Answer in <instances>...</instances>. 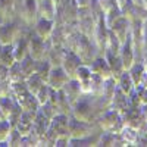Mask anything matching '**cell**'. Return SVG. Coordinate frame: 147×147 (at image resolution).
<instances>
[{"mask_svg":"<svg viewBox=\"0 0 147 147\" xmlns=\"http://www.w3.org/2000/svg\"><path fill=\"white\" fill-rule=\"evenodd\" d=\"M7 80H9L10 82L25 81V77H24V74H22V69H21L19 62H15L12 66H9V71H7Z\"/></svg>","mask_w":147,"mask_h":147,"instance_id":"obj_34","label":"cell"},{"mask_svg":"<svg viewBox=\"0 0 147 147\" xmlns=\"http://www.w3.org/2000/svg\"><path fill=\"white\" fill-rule=\"evenodd\" d=\"M21 141H22V136L15 129V128H12L10 134H9V137H7V147H15V146H21Z\"/></svg>","mask_w":147,"mask_h":147,"instance_id":"obj_39","label":"cell"},{"mask_svg":"<svg viewBox=\"0 0 147 147\" xmlns=\"http://www.w3.org/2000/svg\"><path fill=\"white\" fill-rule=\"evenodd\" d=\"M121 18H122V12H121V7H119V6L110 9L109 12H106V13L103 15V21H105L106 27H107L109 30L112 28V25H113L116 21H119Z\"/></svg>","mask_w":147,"mask_h":147,"instance_id":"obj_33","label":"cell"},{"mask_svg":"<svg viewBox=\"0 0 147 147\" xmlns=\"http://www.w3.org/2000/svg\"><path fill=\"white\" fill-rule=\"evenodd\" d=\"M81 65H82V63H81L80 57L74 53V52H68V55H66V57H65V60H63V63H62V68H63V71L68 74V77H69L71 80H74V78H75V75H77L78 68H80Z\"/></svg>","mask_w":147,"mask_h":147,"instance_id":"obj_18","label":"cell"},{"mask_svg":"<svg viewBox=\"0 0 147 147\" xmlns=\"http://www.w3.org/2000/svg\"><path fill=\"white\" fill-rule=\"evenodd\" d=\"M25 84H27V88H28V91L32 94V96H35L37 93H38V90L43 87V85L46 84L37 74H32L31 77H28L27 80H25Z\"/></svg>","mask_w":147,"mask_h":147,"instance_id":"obj_32","label":"cell"},{"mask_svg":"<svg viewBox=\"0 0 147 147\" xmlns=\"http://www.w3.org/2000/svg\"><path fill=\"white\" fill-rule=\"evenodd\" d=\"M66 55H68V50L65 47H62V46H52L50 50H49V53H47L46 60L52 65V68L62 66Z\"/></svg>","mask_w":147,"mask_h":147,"instance_id":"obj_16","label":"cell"},{"mask_svg":"<svg viewBox=\"0 0 147 147\" xmlns=\"http://www.w3.org/2000/svg\"><path fill=\"white\" fill-rule=\"evenodd\" d=\"M69 138L72 140H78V138H84V137H88L94 132H99L100 128L97 127L96 121L94 122H82V121H77L69 116Z\"/></svg>","mask_w":147,"mask_h":147,"instance_id":"obj_4","label":"cell"},{"mask_svg":"<svg viewBox=\"0 0 147 147\" xmlns=\"http://www.w3.org/2000/svg\"><path fill=\"white\" fill-rule=\"evenodd\" d=\"M99 147H127L125 141L122 140L119 132H102L100 140H99Z\"/></svg>","mask_w":147,"mask_h":147,"instance_id":"obj_19","label":"cell"},{"mask_svg":"<svg viewBox=\"0 0 147 147\" xmlns=\"http://www.w3.org/2000/svg\"><path fill=\"white\" fill-rule=\"evenodd\" d=\"M0 112H2L5 121H7L9 124L13 127L16 124V121L21 115V107L18 105V102L15 99H12V97H3V99H0Z\"/></svg>","mask_w":147,"mask_h":147,"instance_id":"obj_8","label":"cell"},{"mask_svg":"<svg viewBox=\"0 0 147 147\" xmlns=\"http://www.w3.org/2000/svg\"><path fill=\"white\" fill-rule=\"evenodd\" d=\"M12 127L7 121H2L0 122V146H7L6 141H7V137L12 131Z\"/></svg>","mask_w":147,"mask_h":147,"instance_id":"obj_38","label":"cell"},{"mask_svg":"<svg viewBox=\"0 0 147 147\" xmlns=\"http://www.w3.org/2000/svg\"><path fill=\"white\" fill-rule=\"evenodd\" d=\"M16 19L15 0H0V21L12 22Z\"/></svg>","mask_w":147,"mask_h":147,"instance_id":"obj_20","label":"cell"},{"mask_svg":"<svg viewBox=\"0 0 147 147\" xmlns=\"http://www.w3.org/2000/svg\"><path fill=\"white\" fill-rule=\"evenodd\" d=\"M97 127L100 128L102 132H121V129L124 128V122H122V116L115 112V110L109 109L103 115H100L96 119Z\"/></svg>","mask_w":147,"mask_h":147,"instance_id":"obj_3","label":"cell"},{"mask_svg":"<svg viewBox=\"0 0 147 147\" xmlns=\"http://www.w3.org/2000/svg\"><path fill=\"white\" fill-rule=\"evenodd\" d=\"M94 2L97 3V6L100 7V10L103 12V15L106 13V12H109L110 9L116 7V0H94Z\"/></svg>","mask_w":147,"mask_h":147,"instance_id":"obj_40","label":"cell"},{"mask_svg":"<svg viewBox=\"0 0 147 147\" xmlns=\"http://www.w3.org/2000/svg\"><path fill=\"white\" fill-rule=\"evenodd\" d=\"M127 72L129 74V77H131V80H132V82H134V87L140 85V84H141V81H143V80H144V77H146L143 62H136V63H134V65L127 71Z\"/></svg>","mask_w":147,"mask_h":147,"instance_id":"obj_26","label":"cell"},{"mask_svg":"<svg viewBox=\"0 0 147 147\" xmlns=\"http://www.w3.org/2000/svg\"><path fill=\"white\" fill-rule=\"evenodd\" d=\"M52 91H53V90L49 87L47 84H44L43 87L38 90V93L35 94V99H37V102H38L40 106H43L44 103L49 102V99H50V96H52Z\"/></svg>","mask_w":147,"mask_h":147,"instance_id":"obj_37","label":"cell"},{"mask_svg":"<svg viewBox=\"0 0 147 147\" xmlns=\"http://www.w3.org/2000/svg\"><path fill=\"white\" fill-rule=\"evenodd\" d=\"M74 53L80 57L81 63H84V65H88L91 60H94L96 57L100 56V53L97 50V47L94 46L93 40L88 38V37H84L82 34H81V38H80L78 46H77Z\"/></svg>","mask_w":147,"mask_h":147,"instance_id":"obj_6","label":"cell"},{"mask_svg":"<svg viewBox=\"0 0 147 147\" xmlns=\"http://www.w3.org/2000/svg\"><path fill=\"white\" fill-rule=\"evenodd\" d=\"M50 69H52V65L47 62V60H40L37 62V68H35V74L38 75L44 82H47V78H49V74H50Z\"/></svg>","mask_w":147,"mask_h":147,"instance_id":"obj_35","label":"cell"},{"mask_svg":"<svg viewBox=\"0 0 147 147\" xmlns=\"http://www.w3.org/2000/svg\"><path fill=\"white\" fill-rule=\"evenodd\" d=\"M2 121H5V118H3V115H2V112H0V122Z\"/></svg>","mask_w":147,"mask_h":147,"instance_id":"obj_49","label":"cell"},{"mask_svg":"<svg viewBox=\"0 0 147 147\" xmlns=\"http://www.w3.org/2000/svg\"><path fill=\"white\" fill-rule=\"evenodd\" d=\"M62 91L65 93V96L68 97V100L71 102V105L75 103L80 97L82 96V91H81V87H80V82L74 78V80H69L65 87L62 88Z\"/></svg>","mask_w":147,"mask_h":147,"instance_id":"obj_23","label":"cell"},{"mask_svg":"<svg viewBox=\"0 0 147 147\" xmlns=\"http://www.w3.org/2000/svg\"><path fill=\"white\" fill-rule=\"evenodd\" d=\"M121 12L122 16L129 22H143L147 18V9L140 5H134L129 0L124 6H121Z\"/></svg>","mask_w":147,"mask_h":147,"instance_id":"obj_9","label":"cell"},{"mask_svg":"<svg viewBox=\"0 0 147 147\" xmlns=\"http://www.w3.org/2000/svg\"><path fill=\"white\" fill-rule=\"evenodd\" d=\"M140 110H141L143 116L147 119V103H146V105H141V106H140Z\"/></svg>","mask_w":147,"mask_h":147,"instance_id":"obj_44","label":"cell"},{"mask_svg":"<svg viewBox=\"0 0 147 147\" xmlns=\"http://www.w3.org/2000/svg\"><path fill=\"white\" fill-rule=\"evenodd\" d=\"M121 116H122V122H124L125 127H131L137 131L143 129L147 125V119L143 116L138 105H131L129 109Z\"/></svg>","mask_w":147,"mask_h":147,"instance_id":"obj_7","label":"cell"},{"mask_svg":"<svg viewBox=\"0 0 147 147\" xmlns=\"http://www.w3.org/2000/svg\"><path fill=\"white\" fill-rule=\"evenodd\" d=\"M107 35H109V28L106 27V24L103 21V16L99 19L97 22V27L94 30V34L91 37V40L94 43V46L97 47L100 56L105 55V50H106V41H107Z\"/></svg>","mask_w":147,"mask_h":147,"instance_id":"obj_10","label":"cell"},{"mask_svg":"<svg viewBox=\"0 0 147 147\" xmlns=\"http://www.w3.org/2000/svg\"><path fill=\"white\" fill-rule=\"evenodd\" d=\"M2 49H3V46H2V43H0V53H2Z\"/></svg>","mask_w":147,"mask_h":147,"instance_id":"obj_51","label":"cell"},{"mask_svg":"<svg viewBox=\"0 0 147 147\" xmlns=\"http://www.w3.org/2000/svg\"><path fill=\"white\" fill-rule=\"evenodd\" d=\"M131 106V100H129V96H127L125 93H122L118 87L113 93V96L110 97V109L118 112L119 115H124L127 110Z\"/></svg>","mask_w":147,"mask_h":147,"instance_id":"obj_12","label":"cell"},{"mask_svg":"<svg viewBox=\"0 0 147 147\" xmlns=\"http://www.w3.org/2000/svg\"><path fill=\"white\" fill-rule=\"evenodd\" d=\"M144 57H147V53H146V56H144Z\"/></svg>","mask_w":147,"mask_h":147,"instance_id":"obj_53","label":"cell"},{"mask_svg":"<svg viewBox=\"0 0 147 147\" xmlns=\"http://www.w3.org/2000/svg\"><path fill=\"white\" fill-rule=\"evenodd\" d=\"M50 47H52L50 40H46V41L41 40L40 37H37L32 32V30H31L30 38H28V55L34 60H37V62H40V60H46Z\"/></svg>","mask_w":147,"mask_h":147,"instance_id":"obj_5","label":"cell"},{"mask_svg":"<svg viewBox=\"0 0 147 147\" xmlns=\"http://www.w3.org/2000/svg\"><path fill=\"white\" fill-rule=\"evenodd\" d=\"M56 7L57 6L52 2V0H40V2H37V13H38V18L55 21Z\"/></svg>","mask_w":147,"mask_h":147,"instance_id":"obj_17","label":"cell"},{"mask_svg":"<svg viewBox=\"0 0 147 147\" xmlns=\"http://www.w3.org/2000/svg\"><path fill=\"white\" fill-rule=\"evenodd\" d=\"M75 2H77L78 7H88V6H91L94 0H75Z\"/></svg>","mask_w":147,"mask_h":147,"instance_id":"obj_43","label":"cell"},{"mask_svg":"<svg viewBox=\"0 0 147 147\" xmlns=\"http://www.w3.org/2000/svg\"><path fill=\"white\" fill-rule=\"evenodd\" d=\"M52 2H53V3H55V5H56V6H57V5H59V3H60V2H62V0H52Z\"/></svg>","mask_w":147,"mask_h":147,"instance_id":"obj_48","label":"cell"},{"mask_svg":"<svg viewBox=\"0 0 147 147\" xmlns=\"http://www.w3.org/2000/svg\"><path fill=\"white\" fill-rule=\"evenodd\" d=\"M30 34H31V32H30ZM28 38H30V35L22 37V38L16 40L13 44H12V47H13L15 60H16V62H21L24 57H27V56H28Z\"/></svg>","mask_w":147,"mask_h":147,"instance_id":"obj_25","label":"cell"},{"mask_svg":"<svg viewBox=\"0 0 147 147\" xmlns=\"http://www.w3.org/2000/svg\"><path fill=\"white\" fill-rule=\"evenodd\" d=\"M121 47H122V43L115 37V34L109 30V35H107V41H106V50H105V53L119 55Z\"/></svg>","mask_w":147,"mask_h":147,"instance_id":"obj_30","label":"cell"},{"mask_svg":"<svg viewBox=\"0 0 147 147\" xmlns=\"http://www.w3.org/2000/svg\"><path fill=\"white\" fill-rule=\"evenodd\" d=\"M119 134H121L122 140L125 141V146H136V141H137V138H138V131H137V129L124 125V128L121 129Z\"/></svg>","mask_w":147,"mask_h":147,"instance_id":"obj_31","label":"cell"},{"mask_svg":"<svg viewBox=\"0 0 147 147\" xmlns=\"http://www.w3.org/2000/svg\"><path fill=\"white\" fill-rule=\"evenodd\" d=\"M127 2H128V0H116V5H118V6L121 7V6H124V5H125Z\"/></svg>","mask_w":147,"mask_h":147,"instance_id":"obj_47","label":"cell"},{"mask_svg":"<svg viewBox=\"0 0 147 147\" xmlns=\"http://www.w3.org/2000/svg\"><path fill=\"white\" fill-rule=\"evenodd\" d=\"M110 31H112V32L115 34L116 38H118L122 44H124V43L129 38V34H131V22L122 16L119 21H116L113 25H112Z\"/></svg>","mask_w":147,"mask_h":147,"instance_id":"obj_14","label":"cell"},{"mask_svg":"<svg viewBox=\"0 0 147 147\" xmlns=\"http://www.w3.org/2000/svg\"><path fill=\"white\" fill-rule=\"evenodd\" d=\"M53 28H55V22L53 21H49V19H40L35 22V25L32 27V32L40 37L41 40H50L52 37V32H53Z\"/></svg>","mask_w":147,"mask_h":147,"instance_id":"obj_15","label":"cell"},{"mask_svg":"<svg viewBox=\"0 0 147 147\" xmlns=\"http://www.w3.org/2000/svg\"><path fill=\"white\" fill-rule=\"evenodd\" d=\"M88 68H90L93 75L100 77L102 80H107V78L112 77V72H110V68L106 62L105 56H99L94 60H91V62L88 63Z\"/></svg>","mask_w":147,"mask_h":147,"instance_id":"obj_13","label":"cell"},{"mask_svg":"<svg viewBox=\"0 0 147 147\" xmlns=\"http://www.w3.org/2000/svg\"><path fill=\"white\" fill-rule=\"evenodd\" d=\"M116 81H115V78H107V80H103V90H102V96H105V97H107V99H110V97L113 96V93H115V90H116Z\"/></svg>","mask_w":147,"mask_h":147,"instance_id":"obj_36","label":"cell"},{"mask_svg":"<svg viewBox=\"0 0 147 147\" xmlns=\"http://www.w3.org/2000/svg\"><path fill=\"white\" fill-rule=\"evenodd\" d=\"M16 19L22 21L28 28L32 30L35 22L38 21V13H37V0H22L16 3Z\"/></svg>","mask_w":147,"mask_h":147,"instance_id":"obj_2","label":"cell"},{"mask_svg":"<svg viewBox=\"0 0 147 147\" xmlns=\"http://www.w3.org/2000/svg\"><path fill=\"white\" fill-rule=\"evenodd\" d=\"M144 7L147 9V0H144Z\"/></svg>","mask_w":147,"mask_h":147,"instance_id":"obj_50","label":"cell"},{"mask_svg":"<svg viewBox=\"0 0 147 147\" xmlns=\"http://www.w3.org/2000/svg\"><path fill=\"white\" fill-rule=\"evenodd\" d=\"M116 85H118V88H119L122 93H125L127 96H129V94L132 93V90H134V82H132L129 74H128L127 71L122 72V75L118 78Z\"/></svg>","mask_w":147,"mask_h":147,"instance_id":"obj_27","label":"cell"},{"mask_svg":"<svg viewBox=\"0 0 147 147\" xmlns=\"http://www.w3.org/2000/svg\"><path fill=\"white\" fill-rule=\"evenodd\" d=\"M71 78L68 77V74L63 71L62 66H56L50 69V74H49V78H47V85L50 87L52 90L57 91V90H62L65 87V84L69 81Z\"/></svg>","mask_w":147,"mask_h":147,"instance_id":"obj_11","label":"cell"},{"mask_svg":"<svg viewBox=\"0 0 147 147\" xmlns=\"http://www.w3.org/2000/svg\"><path fill=\"white\" fill-rule=\"evenodd\" d=\"M9 96H10V81L9 80L0 81V99L9 97Z\"/></svg>","mask_w":147,"mask_h":147,"instance_id":"obj_41","label":"cell"},{"mask_svg":"<svg viewBox=\"0 0 147 147\" xmlns=\"http://www.w3.org/2000/svg\"><path fill=\"white\" fill-rule=\"evenodd\" d=\"M2 24H3V22H2V21H0V25H2Z\"/></svg>","mask_w":147,"mask_h":147,"instance_id":"obj_52","label":"cell"},{"mask_svg":"<svg viewBox=\"0 0 147 147\" xmlns=\"http://www.w3.org/2000/svg\"><path fill=\"white\" fill-rule=\"evenodd\" d=\"M141 41H143L144 53H147V18L141 24Z\"/></svg>","mask_w":147,"mask_h":147,"instance_id":"obj_42","label":"cell"},{"mask_svg":"<svg viewBox=\"0 0 147 147\" xmlns=\"http://www.w3.org/2000/svg\"><path fill=\"white\" fill-rule=\"evenodd\" d=\"M106 62L110 68V72H112V78H115V81H118V78L122 75L124 72V65H122V60L119 57V55H112V53H105L103 55Z\"/></svg>","mask_w":147,"mask_h":147,"instance_id":"obj_21","label":"cell"},{"mask_svg":"<svg viewBox=\"0 0 147 147\" xmlns=\"http://www.w3.org/2000/svg\"><path fill=\"white\" fill-rule=\"evenodd\" d=\"M15 62H16V60H15L13 47H12V44L3 46L2 53H0V63H2L3 66H6V68H9V66L13 65Z\"/></svg>","mask_w":147,"mask_h":147,"instance_id":"obj_28","label":"cell"},{"mask_svg":"<svg viewBox=\"0 0 147 147\" xmlns=\"http://www.w3.org/2000/svg\"><path fill=\"white\" fill-rule=\"evenodd\" d=\"M16 102H18V105H19V107H21L22 112L37 113V112H38V109H40V105H38V102H37L35 96H32L31 93L22 96L21 99H18Z\"/></svg>","mask_w":147,"mask_h":147,"instance_id":"obj_24","label":"cell"},{"mask_svg":"<svg viewBox=\"0 0 147 147\" xmlns=\"http://www.w3.org/2000/svg\"><path fill=\"white\" fill-rule=\"evenodd\" d=\"M21 69H22V74H24V77H25V80L28 77H31L32 74H35V68H37V60H34L30 55L27 57H24L21 62Z\"/></svg>","mask_w":147,"mask_h":147,"instance_id":"obj_29","label":"cell"},{"mask_svg":"<svg viewBox=\"0 0 147 147\" xmlns=\"http://www.w3.org/2000/svg\"><path fill=\"white\" fill-rule=\"evenodd\" d=\"M143 65H144V74H146V78H147V57H144Z\"/></svg>","mask_w":147,"mask_h":147,"instance_id":"obj_46","label":"cell"},{"mask_svg":"<svg viewBox=\"0 0 147 147\" xmlns=\"http://www.w3.org/2000/svg\"><path fill=\"white\" fill-rule=\"evenodd\" d=\"M119 57L122 60V65H124V69L128 71L134 63H136V57H134V50H132V46H131V40L128 38L121 47V52H119Z\"/></svg>","mask_w":147,"mask_h":147,"instance_id":"obj_22","label":"cell"},{"mask_svg":"<svg viewBox=\"0 0 147 147\" xmlns=\"http://www.w3.org/2000/svg\"><path fill=\"white\" fill-rule=\"evenodd\" d=\"M129 2H132L134 5H140V6H144V0H129Z\"/></svg>","mask_w":147,"mask_h":147,"instance_id":"obj_45","label":"cell"},{"mask_svg":"<svg viewBox=\"0 0 147 147\" xmlns=\"http://www.w3.org/2000/svg\"><path fill=\"white\" fill-rule=\"evenodd\" d=\"M78 6L75 0H62L56 7L55 25H77Z\"/></svg>","mask_w":147,"mask_h":147,"instance_id":"obj_1","label":"cell"}]
</instances>
